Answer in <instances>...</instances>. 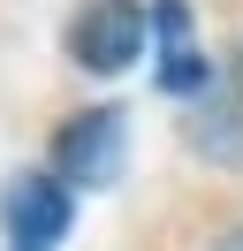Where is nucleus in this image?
<instances>
[{
    "instance_id": "f257e3e1",
    "label": "nucleus",
    "mask_w": 243,
    "mask_h": 251,
    "mask_svg": "<svg viewBox=\"0 0 243 251\" xmlns=\"http://www.w3.org/2000/svg\"><path fill=\"white\" fill-rule=\"evenodd\" d=\"M69 53L91 76H122L145 53V0H84L69 23Z\"/></svg>"
},
{
    "instance_id": "f03ea898",
    "label": "nucleus",
    "mask_w": 243,
    "mask_h": 251,
    "mask_svg": "<svg viewBox=\"0 0 243 251\" xmlns=\"http://www.w3.org/2000/svg\"><path fill=\"white\" fill-rule=\"evenodd\" d=\"M0 221H8V244L15 251H53L69 236V190L53 175H15L0 190Z\"/></svg>"
},
{
    "instance_id": "7ed1b4c3",
    "label": "nucleus",
    "mask_w": 243,
    "mask_h": 251,
    "mask_svg": "<svg viewBox=\"0 0 243 251\" xmlns=\"http://www.w3.org/2000/svg\"><path fill=\"white\" fill-rule=\"evenodd\" d=\"M114 152H122V114H114V107L76 114V122L53 137V168H61V183H99V175L114 168Z\"/></svg>"
},
{
    "instance_id": "20e7f679",
    "label": "nucleus",
    "mask_w": 243,
    "mask_h": 251,
    "mask_svg": "<svg viewBox=\"0 0 243 251\" xmlns=\"http://www.w3.org/2000/svg\"><path fill=\"white\" fill-rule=\"evenodd\" d=\"M197 145L220 160H243V61L220 76V92L205 99V114H197Z\"/></svg>"
},
{
    "instance_id": "39448f33",
    "label": "nucleus",
    "mask_w": 243,
    "mask_h": 251,
    "mask_svg": "<svg viewBox=\"0 0 243 251\" xmlns=\"http://www.w3.org/2000/svg\"><path fill=\"white\" fill-rule=\"evenodd\" d=\"M220 251H243V228H236V236H220Z\"/></svg>"
}]
</instances>
